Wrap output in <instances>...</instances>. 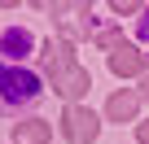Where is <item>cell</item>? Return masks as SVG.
Instances as JSON below:
<instances>
[{
	"instance_id": "obj_9",
	"label": "cell",
	"mask_w": 149,
	"mask_h": 144,
	"mask_svg": "<svg viewBox=\"0 0 149 144\" xmlns=\"http://www.w3.org/2000/svg\"><path fill=\"white\" fill-rule=\"evenodd\" d=\"M123 44H127V39H123L118 31H105V35H97V48H110V52H118Z\"/></svg>"
},
{
	"instance_id": "obj_11",
	"label": "cell",
	"mask_w": 149,
	"mask_h": 144,
	"mask_svg": "<svg viewBox=\"0 0 149 144\" xmlns=\"http://www.w3.org/2000/svg\"><path fill=\"white\" fill-rule=\"evenodd\" d=\"M140 96H145V101H149V74H145V88H140Z\"/></svg>"
},
{
	"instance_id": "obj_7",
	"label": "cell",
	"mask_w": 149,
	"mask_h": 144,
	"mask_svg": "<svg viewBox=\"0 0 149 144\" xmlns=\"http://www.w3.org/2000/svg\"><path fill=\"white\" fill-rule=\"evenodd\" d=\"M48 135H53V127L40 122V118H26V122L13 127V140H18V144H48Z\"/></svg>"
},
{
	"instance_id": "obj_4",
	"label": "cell",
	"mask_w": 149,
	"mask_h": 144,
	"mask_svg": "<svg viewBox=\"0 0 149 144\" xmlns=\"http://www.w3.org/2000/svg\"><path fill=\"white\" fill-rule=\"evenodd\" d=\"M140 92H114L110 101H105V118L110 122H136V114H140Z\"/></svg>"
},
{
	"instance_id": "obj_10",
	"label": "cell",
	"mask_w": 149,
	"mask_h": 144,
	"mask_svg": "<svg viewBox=\"0 0 149 144\" xmlns=\"http://www.w3.org/2000/svg\"><path fill=\"white\" fill-rule=\"evenodd\" d=\"M136 140H140V144H149V122H140V127H136Z\"/></svg>"
},
{
	"instance_id": "obj_5",
	"label": "cell",
	"mask_w": 149,
	"mask_h": 144,
	"mask_svg": "<svg viewBox=\"0 0 149 144\" xmlns=\"http://www.w3.org/2000/svg\"><path fill=\"white\" fill-rule=\"evenodd\" d=\"M110 70H114V74H123V79H136L140 70H145V52L132 48V44H123L118 52H110Z\"/></svg>"
},
{
	"instance_id": "obj_3",
	"label": "cell",
	"mask_w": 149,
	"mask_h": 144,
	"mask_svg": "<svg viewBox=\"0 0 149 144\" xmlns=\"http://www.w3.org/2000/svg\"><path fill=\"white\" fill-rule=\"evenodd\" d=\"M74 70H79V61H74L70 39H61V44H48V48H44V74H48V83H53V88H57V83H66Z\"/></svg>"
},
{
	"instance_id": "obj_8",
	"label": "cell",
	"mask_w": 149,
	"mask_h": 144,
	"mask_svg": "<svg viewBox=\"0 0 149 144\" xmlns=\"http://www.w3.org/2000/svg\"><path fill=\"white\" fill-rule=\"evenodd\" d=\"M88 88H92V79H88V70H74V74H70L66 83H57V92H61V101H66V105H79Z\"/></svg>"
},
{
	"instance_id": "obj_6",
	"label": "cell",
	"mask_w": 149,
	"mask_h": 144,
	"mask_svg": "<svg viewBox=\"0 0 149 144\" xmlns=\"http://www.w3.org/2000/svg\"><path fill=\"white\" fill-rule=\"evenodd\" d=\"M31 48H35V39H31V31H22V26H13V31H5V35H0V52H5V57H13V61H22Z\"/></svg>"
},
{
	"instance_id": "obj_2",
	"label": "cell",
	"mask_w": 149,
	"mask_h": 144,
	"mask_svg": "<svg viewBox=\"0 0 149 144\" xmlns=\"http://www.w3.org/2000/svg\"><path fill=\"white\" fill-rule=\"evenodd\" d=\"M61 127H66V140H70V144H92L97 131H101V118H97L92 109H84V105H66Z\"/></svg>"
},
{
	"instance_id": "obj_1",
	"label": "cell",
	"mask_w": 149,
	"mask_h": 144,
	"mask_svg": "<svg viewBox=\"0 0 149 144\" xmlns=\"http://www.w3.org/2000/svg\"><path fill=\"white\" fill-rule=\"evenodd\" d=\"M40 96V79L31 70H0V105H26Z\"/></svg>"
}]
</instances>
